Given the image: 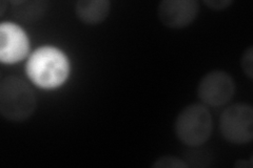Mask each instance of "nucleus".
Returning <instances> with one entry per match:
<instances>
[{
  "mask_svg": "<svg viewBox=\"0 0 253 168\" xmlns=\"http://www.w3.org/2000/svg\"><path fill=\"white\" fill-rule=\"evenodd\" d=\"M26 73L36 86L43 90H55L69 78L70 61L68 56L57 47L41 46L29 57Z\"/></svg>",
  "mask_w": 253,
  "mask_h": 168,
  "instance_id": "obj_1",
  "label": "nucleus"
},
{
  "mask_svg": "<svg viewBox=\"0 0 253 168\" xmlns=\"http://www.w3.org/2000/svg\"><path fill=\"white\" fill-rule=\"evenodd\" d=\"M37 98L25 80L7 76L0 82V114L13 122L26 121L35 113Z\"/></svg>",
  "mask_w": 253,
  "mask_h": 168,
  "instance_id": "obj_2",
  "label": "nucleus"
},
{
  "mask_svg": "<svg viewBox=\"0 0 253 168\" xmlns=\"http://www.w3.org/2000/svg\"><path fill=\"white\" fill-rule=\"evenodd\" d=\"M212 115L204 104H190L181 109L174 122L176 138L189 147H200L211 137Z\"/></svg>",
  "mask_w": 253,
  "mask_h": 168,
  "instance_id": "obj_3",
  "label": "nucleus"
},
{
  "mask_svg": "<svg viewBox=\"0 0 253 168\" xmlns=\"http://www.w3.org/2000/svg\"><path fill=\"white\" fill-rule=\"evenodd\" d=\"M219 131L224 139L236 145L253 139V107L247 103L228 106L219 118Z\"/></svg>",
  "mask_w": 253,
  "mask_h": 168,
  "instance_id": "obj_4",
  "label": "nucleus"
},
{
  "mask_svg": "<svg viewBox=\"0 0 253 168\" xmlns=\"http://www.w3.org/2000/svg\"><path fill=\"white\" fill-rule=\"evenodd\" d=\"M235 93V83L230 74L224 70H211L206 74L197 86V96L204 105L224 106L231 101Z\"/></svg>",
  "mask_w": 253,
  "mask_h": 168,
  "instance_id": "obj_5",
  "label": "nucleus"
},
{
  "mask_svg": "<svg viewBox=\"0 0 253 168\" xmlns=\"http://www.w3.org/2000/svg\"><path fill=\"white\" fill-rule=\"evenodd\" d=\"M30 41L28 35L13 22L0 25V60L5 65H14L28 55Z\"/></svg>",
  "mask_w": 253,
  "mask_h": 168,
  "instance_id": "obj_6",
  "label": "nucleus"
},
{
  "mask_svg": "<svg viewBox=\"0 0 253 168\" xmlns=\"http://www.w3.org/2000/svg\"><path fill=\"white\" fill-rule=\"evenodd\" d=\"M200 4L195 0H164L157 7V17L169 29H184L196 19Z\"/></svg>",
  "mask_w": 253,
  "mask_h": 168,
  "instance_id": "obj_7",
  "label": "nucleus"
},
{
  "mask_svg": "<svg viewBox=\"0 0 253 168\" xmlns=\"http://www.w3.org/2000/svg\"><path fill=\"white\" fill-rule=\"evenodd\" d=\"M110 10L111 3L108 0H79L75 4L77 18L88 26L104 22L108 18Z\"/></svg>",
  "mask_w": 253,
  "mask_h": 168,
  "instance_id": "obj_8",
  "label": "nucleus"
},
{
  "mask_svg": "<svg viewBox=\"0 0 253 168\" xmlns=\"http://www.w3.org/2000/svg\"><path fill=\"white\" fill-rule=\"evenodd\" d=\"M13 5V16L23 23H34L41 20L46 10L47 2L35 0V1H11Z\"/></svg>",
  "mask_w": 253,
  "mask_h": 168,
  "instance_id": "obj_9",
  "label": "nucleus"
},
{
  "mask_svg": "<svg viewBox=\"0 0 253 168\" xmlns=\"http://www.w3.org/2000/svg\"><path fill=\"white\" fill-rule=\"evenodd\" d=\"M156 168H184L189 167L185 160L174 156H163L152 165Z\"/></svg>",
  "mask_w": 253,
  "mask_h": 168,
  "instance_id": "obj_10",
  "label": "nucleus"
},
{
  "mask_svg": "<svg viewBox=\"0 0 253 168\" xmlns=\"http://www.w3.org/2000/svg\"><path fill=\"white\" fill-rule=\"evenodd\" d=\"M241 67L244 71L250 80L253 78V47L249 46L248 49L245 50L243 56L241 58Z\"/></svg>",
  "mask_w": 253,
  "mask_h": 168,
  "instance_id": "obj_11",
  "label": "nucleus"
},
{
  "mask_svg": "<svg viewBox=\"0 0 253 168\" xmlns=\"http://www.w3.org/2000/svg\"><path fill=\"white\" fill-rule=\"evenodd\" d=\"M204 3L213 11H223L228 9L233 1L232 0H205Z\"/></svg>",
  "mask_w": 253,
  "mask_h": 168,
  "instance_id": "obj_12",
  "label": "nucleus"
},
{
  "mask_svg": "<svg viewBox=\"0 0 253 168\" xmlns=\"http://www.w3.org/2000/svg\"><path fill=\"white\" fill-rule=\"evenodd\" d=\"M5 4H6V2L1 1V9H0V14H1V16L4 14V11H5Z\"/></svg>",
  "mask_w": 253,
  "mask_h": 168,
  "instance_id": "obj_13",
  "label": "nucleus"
}]
</instances>
